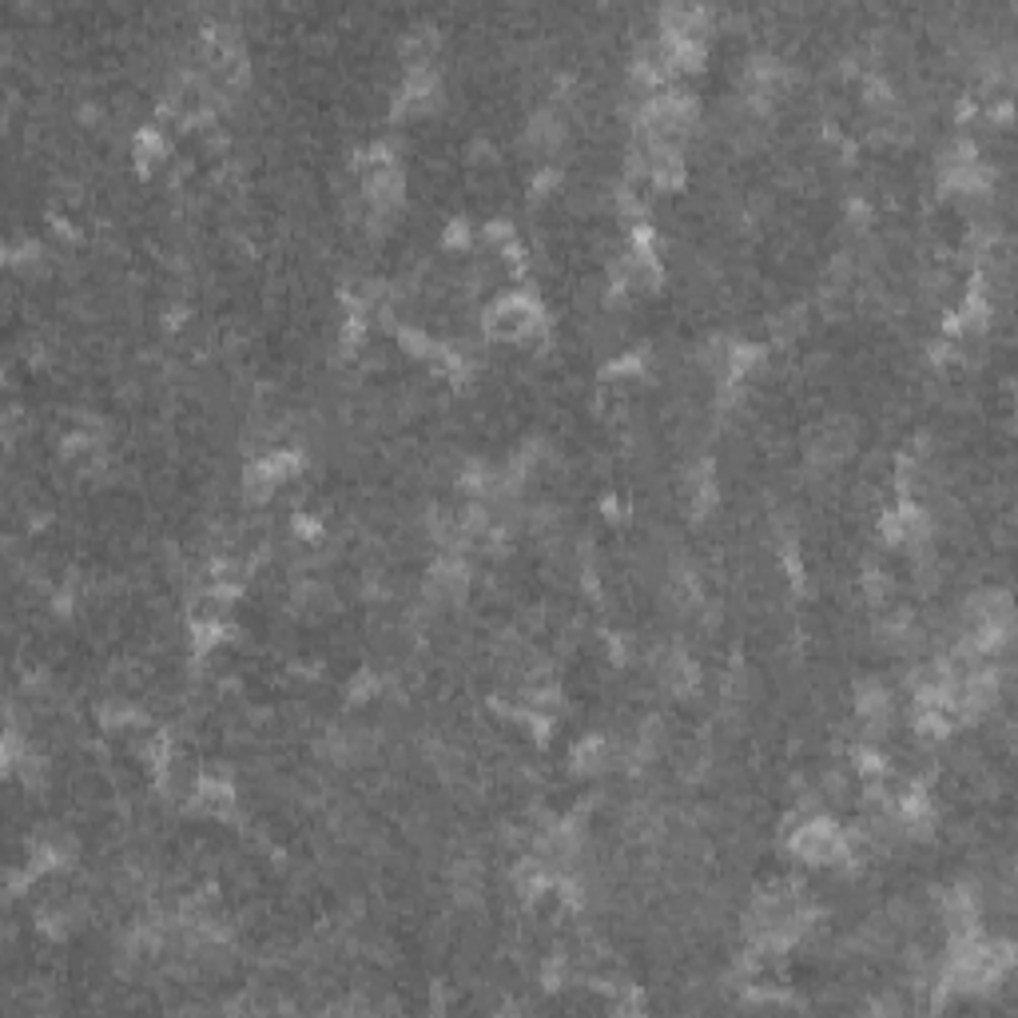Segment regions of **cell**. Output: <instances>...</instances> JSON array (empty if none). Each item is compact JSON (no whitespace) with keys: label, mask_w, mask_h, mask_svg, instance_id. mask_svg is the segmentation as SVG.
Segmentation results:
<instances>
[{"label":"cell","mask_w":1018,"mask_h":1018,"mask_svg":"<svg viewBox=\"0 0 1018 1018\" xmlns=\"http://www.w3.org/2000/svg\"><path fill=\"white\" fill-rule=\"evenodd\" d=\"M533 323H537V314H533V307L521 299V295H509V299H501L498 307L489 311V331H494V335L518 338V335H525Z\"/></svg>","instance_id":"obj_1"}]
</instances>
